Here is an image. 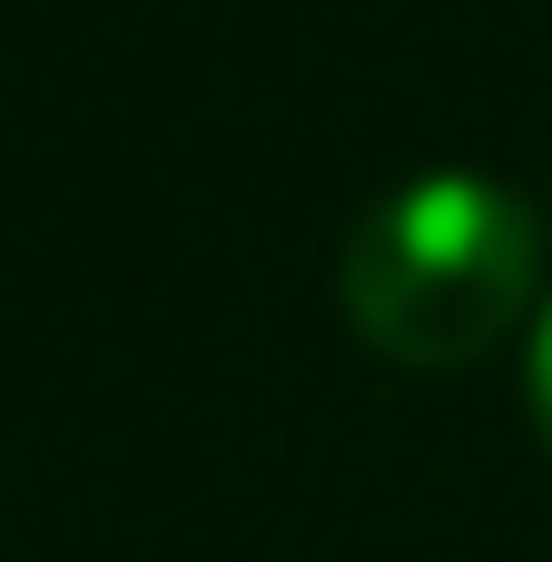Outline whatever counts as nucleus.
<instances>
[{"label":"nucleus","instance_id":"obj_1","mask_svg":"<svg viewBox=\"0 0 552 562\" xmlns=\"http://www.w3.org/2000/svg\"><path fill=\"white\" fill-rule=\"evenodd\" d=\"M543 277V227L514 188L474 168H435L395 198H375L346 237V326L415 375L474 366L514 336Z\"/></svg>","mask_w":552,"mask_h":562},{"label":"nucleus","instance_id":"obj_2","mask_svg":"<svg viewBox=\"0 0 552 562\" xmlns=\"http://www.w3.org/2000/svg\"><path fill=\"white\" fill-rule=\"evenodd\" d=\"M533 425H543V445H552V306H543V326H533Z\"/></svg>","mask_w":552,"mask_h":562}]
</instances>
